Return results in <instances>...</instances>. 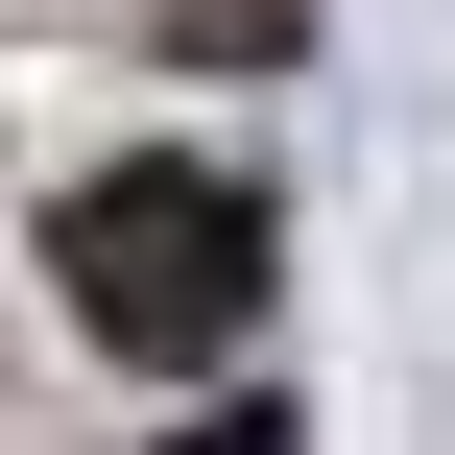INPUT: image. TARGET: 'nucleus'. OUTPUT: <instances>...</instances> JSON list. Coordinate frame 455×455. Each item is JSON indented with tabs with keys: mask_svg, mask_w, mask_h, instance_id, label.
I'll use <instances>...</instances> for the list:
<instances>
[{
	"mask_svg": "<svg viewBox=\"0 0 455 455\" xmlns=\"http://www.w3.org/2000/svg\"><path fill=\"white\" fill-rule=\"evenodd\" d=\"M168 455H312V432H288V408H192Z\"/></svg>",
	"mask_w": 455,
	"mask_h": 455,
	"instance_id": "obj_2",
	"label": "nucleus"
},
{
	"mask_svg": "<svg viewBox=\"0 0 455 455\" xmlns=\"http://www.w3.org/2000/svg\"><path fill=\"white\" fill-rule=\"evenodd\" d=\"M48 288H72V336H96V360L192 384V360H240V336H264L288 216H264V168L144 144V168H72V192H48Z\"/></svg>",
	"mask_w": 455,
	"mask_h": 455,
	"instance_id": "obj_1",
	"label": "nucleus"
}]
</instances>
